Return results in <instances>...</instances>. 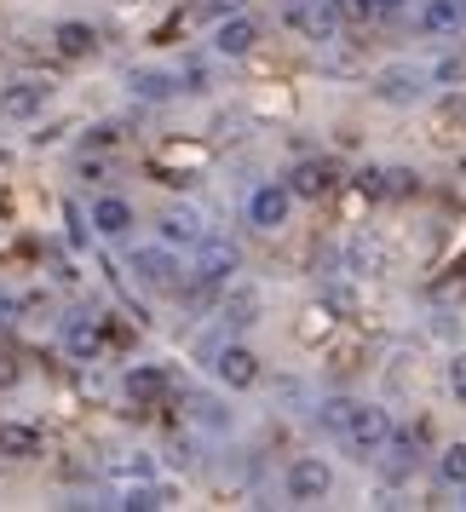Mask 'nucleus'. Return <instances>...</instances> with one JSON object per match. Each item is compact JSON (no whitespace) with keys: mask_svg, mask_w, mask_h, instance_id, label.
I'll use <instances>...</instances> for the list:
<instances>
[{"mask_svg":"<svg viewBox=\"0 0 466 512\" xmlns=\"http://www.w3.org/2000/svg\"><path fill=\"white\" fill-rule=\"evenodd\" d=\"M254 41H259L254 18H225V24L213 29V47L225 52V58H248V52H254Z\"/></svg>","mask_w":466,"mask_h":512,"instance_id":"obj_8","label":"nucleus"},{"mask_svg":"<svg viewBox=\"0 0 466 512\" xmlns=\"http://www.w3.org/2000/svg\"><path fill=\"white\" fill-rule=\"evenodd\" d=\"M288 185H259L254 196H248V219H254L259 231H277V225H288Z\"/></svg>","mask_w":466,"mask_h":512,"instance_id":"obj_3","label":"nucleus"},{"mask_svg":"<svg viewBox=\"0 0 466 512\" xmlns=\"http://www.w3.org/2000/svg\"><path fill=\"white\" fill-rule=\"evenodd\" d=\"M6 386H18V357L0 346V392H6Z\"/></svg>","mask_w":466,"mask_h":512,"instance_id":"obj_27","label":"nucleus"},{"mask_svg":"<svg viewBox=\"0 0 466 512\" xmlns=\"http://www.w3.org/2000/svg\"><path fill=\"white\" fill-rule=\"evenodd\" d=\"M380 98H392V104H409V98H415V75H386V81H380Z\"/></svg>","mask_w":466,"mask_h":512,"instance_id":"obj_22","label":"nucleus"},{"mask_svg":"<svg viewBox=\"0 0 466 512\" xmlns=\"http://www.w3.org/2000/svg\"><path fill=\"white\" fill-rule=\"evenodd\" d=\"M133 93H139V98H167V93H173V75H150V70H139V75H133Z\"/></svg>","mask_w":466,"mask_h":512,"instance_id":"obj_20","label":"nucleus"},{"mask_svg":"<svg viewBox=\"0 0 466 512\" xmlns=\"http://www.w3.org/2000/svg\"><path fill=\"white\" fill-rule=\"evenodd\" d=\"M288 24L305 29L311 41H328V35H334V12H328V0L323 6H288Z\"/></svg>","mask_w":466,"mask_h":512,"instance_id":"obj_13","label":"nucleus"},{"mask_svg":"<svg viewBox=\"0 0 466 512\" xmlns=\"http://www.w3.org/2000/svg\"><path fill=\"white\" fill-rule=\"evenodd\" d=\"M231 271H236V248H225V242L208 248V254H202V271H196V294H213Z\"/></svg>","mask_w":466,"mask_h":512,"instance_id":"obj_11","label":"nucleus"},{"mask_svg":"<svg viewBox=\"0 0 466 512\" xmlns=\"http://www.w3.org/2000/svg\"><path fill=\"white\" fill-rule=\"evenodd\" d=\"M0 455H12V461L41 455V432H35V426H24V420H6V426H0Z\"/></svg>","mask_w":466,"mask_h":512,"instance_id":"obj_12","label":"nucleus"},{"mask_svg":"<svg viewBox=\"0 0 466 512\" xmlns=\"http://www.w3.org/2000/svg\"><path fill=\"white\" fill-rule=\"evenodd\" d=\"M121 386H127L133 403H162V397H167V369H156V363H133Z\"/></svg>","mask_w":466,"mask_h":512,"instance_id":"obj_7","label":"nucleus"},{"mask_svg":"<svg viewBox=\"0 0 466 512\" xmlns=\"http://www.w3.org/2000/svg\"><path fill=\"white\" fill-rule=\"evenodd\" d=\"M18 317H24V300L0 288V328H12V323H18Z\"/></svg>","mask_w":466,"mask_h":512,"instance_id":"obj_26","label":"nucleus"},{"mask_svg":"<svg viewBox=\"0 0 466 512\" xmlns=\"http://www.w3.org/2000/svg\"><path fill=\"white\" fill-rule=\"evenodd\" d=\"M443 478H449V484H466V443L443 449Z\"/></svg>","mask_w":466,"mask_h":512,"instance_id":"obj_24","label":"nucleus"},{"mask_svg":"<svg viewBox=\"0 0 466 512\" xmlns=\"http://www.w3.org/2000/svg\"><path fill=\"white\" fill-rule=\"evenodd\" d=\"M328 489H334V472H328L317 455H305V461L288 466V495H294V501H323Z\"/></svg>","mask_w":466,"mask_h":512,"instance_id":"obj_2","label":"nucleus"},{"mask_svg":"<svg viewBox=\"0 0 466 512\" xmlns=\"http://www.w3.org/2000/svg\"><path fill=\"white\" fill-rule=\"evenodd\" d=\"M328 12H334L340 24H363V18H369L374 6H369V0H328Z\"/></svg>","mask_w":466,"mask_h":512,"instance_id":"obj_23","label":"nucleus"},{"mask_svg":"<svg viewBox=\"0 0 466 512\" xmlns=\"http://www.w3.org/2000/svg\"><path fill=\"white\" fill-rule=\"evenodd\" d=\"M328 190V167L323 162H305L288 173V196H323Z\"/></svg>","mask_w":466,"mask_h":512,"instance_id":"obj_17","label":"nucleus"},{"mask_svg":"<svg viewBox=\"0 0 466 512\" xmlns=\"http://www.w3.org/2000/svg\"><path fill=\"white\" fill-rule=\"evenodd\" d=\"M93 231L98 236H127L133 231V208H127L121 196H98L93 202Z\"/></svg>","mask_w":466,"mask_h":512,"instance_id":"obj_9","label":"nucleus"},{"mask_svg":"<svg viewBox=\"0 0 466 512\" xmlns=\"http://www.w3.org/2000/svg\"><path fill=\"white\" fill-rule=\"evenodd\" d=\"M127 6H133V0H127Z\"/></svg>","mask_w":466,"mask_h":512,"instance_id":"obj_31","label":"nucleus"},{"mask_svg":"<svg viewBox=\"0 0 466 512\" xmlns=\"http://www.w3.org/2000/svg\"><path fill=\"white\" fill-rule=\"evenodd\" d=\"M87 236H93V231H87V219L70 208V242H75V248H87Z\"/></svg>","mask_w":466,"mask_h":512,"instance_id":"obj_29","label":"nucleus"},{"mask_svg":"<svg viewBox=\"0 0 466 512\" xmlns=\"http://www.w3.org/2000/svg\"><path fill=\"white\" fill-rule=\"evenodd\" d=\"M351 409H357V403H346V397H328V403H323V426H328V432H334V438L346 432Z\"/></svg>","mask_w":466,"mask_h":512,"instance_id":"obj_21","label":"nucleus"},{"mask_svg":"<svg viewBox=\"0 0 466 512\" xmlns=\"http://www.w3.org/2000/svg\"><path fill=\"white\" fill-rule=\"evenodd\" d=\"M167 501H173V489H127V495H121V507L127 512H156V507H167Z\"/></svg>","mask_w":466,"mask_h":512,"instance_id":"obj_19","label":"nucleus"},{"mask_svg":"<svg viewBox=\"0 0 466 512\" xmlns=\"http://www.w3.org/2000/svg\"><path fill=\"white\" fill-rule=\"evenodd\" d=\"M374 12H380V18H397V12H403V6H409V0H369Z\"/></svg>","mask_w":466,"mask_h":512,"instance_id":"obj_30","label":"nucleus"},{"mask_svg":"<svg viewBox=\"0 0 466 512\" xmlns=\"http://www.w3.org/2000/svg\"><path fill=\"white\" fill-rule=\"evenodd\" d=\"M41 104H47V87H41V81H12V87H6V116H35V110H41Z\"/></svg>","mask_w":466,"mask_h":512,"instance_id":"obj_14","label":"nucleus"},{"mask_svg":"<svg viewBox=\"0 0 466 512\" xmlns=\"http://www.w3.org/2000/svg\"><path fill=\"white\" fill-rule=\"evenodd\" d=\"M64 351H70L75 363H93L98 351H104V323L98 317H70L64 323Z\"/></svg>","mask_w":466,"mask_h":512,"instance_id":"obj_5","label":"nucleus"},{"mask_svg":"<svg viewBox=\"0 0 466 512\" xmlns=\"http://www.w3.org/2000/svg\"><path fill=\"white\" fill-rule=\"evenodd\" d=\"M52 41H58V52H64V58H87V52L98 47V29L93 24H58V35H52Z\"/></svg>","mask_w":466,"mask_h":512,"instance_id":"obj_16","label":"nucleus"},{"mask_svg":"<svg viewBox=\"0 0 466 512\" xmlns=\"http://www.w3.org/2000/svg\"><path fill=\"white\" fill-rule=\"evenodd\" d=\"M369 185L380 196H415V173L409 167H392V173H369Z\"/></svg>","mask_w":466,"mask_h":512,"instance_id":"obj_18","label":"nucleus"},{"mask_svg":"<svg viewBox=\"0 0 466 512\" xmlns=\"http://www.w3.org/2000/svg\"><path fill=\"white\" fill-rule=\"evenodd\" d=\"M162 242H173V248L202 242V213H196V208H167L162 213Z\"/></svg>","mask_w":466,"mask_h":512,"instance_id":"obj_10","label":"nucleus"},{"mask_svg":"<svg viewBox=\"0 0 466 512\" xmlns=\"http://www.w3.org/2000/svg\"><path fill=\"white\" fill-rule=\"evenodd\" d=\"M213 374H219L225 386H236V392H248V386L259 380V357L248 346H225L219 357H213Z\"/></svg>","mask_w":466,"mask_h":512,"instance_id":"obj_4","label":"nucleus"},{"mask_svg":"<svg viewBox=\"0 0 466 512\" xmlns=\"http://www.w3.org/2000/svg\"><path fill=\"white\" fill-rule=\"evenodd\" d=\"M409 466H415V443H409V438H397V455H392V466H386V472H392V478H403Z\"/></svg>","mask_w":466,"mask_h":512,"instance_id":"obj_25","label":"nucleus"},{"mask_svg":"<svg viewBox=\"0 0 466 512\" xmlns=\"http://www.w3.org/2000/svg\"><path fill=\"white\" fill-rule=\"evenodd\" d=\"M133 271H139L144 288H173V282H179V265H173V254H162V248H139V254H133Z\"/></svg>","mask_w":466,"mask_h":512,"instance_id":"obj_6","label":"nucleus"},{"mask_svg":"<svg viewBox=\"0 0 466 512\" xmlns=\"http://www.w3.org/2000/svg\"><path fill=\"white\" fill-rule=\"evenodd\" d=\"M420 24L432 29V35H449V29H461V24H466V6H461V0H426Z\"/></svg>","mask_w":466,"mask_h":512,"instance_id":"obj_15","label":"nucleus"},{"mask_svg":"<svg viewBox=\"0 0 466 512\" xmlns=\"http://www.w3.org/2000/svg\"><path fill=\"white\" fill-rule=\"evenodd\" d=\"M340 443H346L351 455H363V461H374L386 443H392V420H386V409H369V403H357L346 420V432H340Z\"/></svg>","mask_w":466,"mask_h":512,"instance_id":"obj_1","label":"nucleus"},{"mask_svg":"<svg viewBox=\"0 0 466 512\" xmlns=\"http://www.w3.org/2000/svg\"><path fill=\"white\" fill-rule=\"evenodd\" d=\"M449 386H455V397L466 403V351L455 357V363H449Z\"/></svg>","mask_w":466,"mask_h":512,"instance_id":"obj_28","label":"nucleus"}]
</instances>
